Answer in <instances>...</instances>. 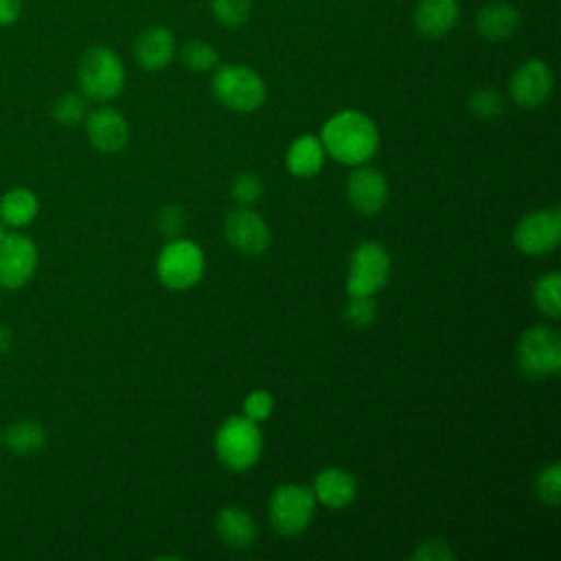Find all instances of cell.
Instances as JSON below:
<instances>
[{
  "mask_svg": "<svg viewBox=\"0 0 561 561\" xmlns=\"http://www.w3.org/2000/svg\"><path fill=\"white\" fill-rule=\"evenodd\" d=\"M320 140L333 160L348 167L368 162L379 149L377 125L359 110H340L327 118Z\"/></svg>",
  "mask_w": 561,
  "mask_h": 561,
  "instance_id": "1",
  "label": "cell"
},
{
  "mask_svg": "<svg viewBox=\"0 0 561 561\" xmlns=\"http://www.w3.org/2000/svg\"><path fill=\"white\" fill-rule=\"evenodd\" d=\"M81 94L92 101H112L125 88V66L107 46H90L77 66Z\"/></svg>",
  "mask_w": 561,
  "mask_h": 561,
  "instance_id": "2",
  "label": "cell"
},
{
  "mask_svg": "<svg viewBox=\"0 0 561 561\" xmlns=\"http://www.w3.org/2000/svg\"><path fill=\"white\" fill-rule=\"evenodd\" d=\"M210 90L224 107L239 114L259 110L267 99V85L263 77L254 68L239 64L219 66L210 79Z\"/></svg>",
  "mask_w": 561,
  "mask_h": 561,
  "instance_id": "3",
  "label": "cell"
},
{
  "mask_svg": "<svg viewBox=\"0 0 561 561\" xmlns=\"http://www.w3.org/2000/svg\"><path fill=\"white\" fill-rule=\"evenodd\" d=\"M263 449L259 423L245 414H234L221 421L215 432V454L230 471H245L256 465Z\"/></svg>",
  "mask_w": 561,
  "mask_h": 561,
  "instance_id": "4",
  "label": "cell"
},
{
  "mask_svg": "<svg viewBox=\"0 0 561 561\" xmlns=\"http://www.w3.org/2000/svg\"><path fill=\"white\" fill-rule=\"evenodd\" d=\"M206 259L202 248L188 239H171L156 259V274L169 289L184 291L195 287L204 276Z\"/></svg>",
  "mask_w": 561,
  "mask_h": 561,
  "instance_id": "5",
  "label": "cell"
},
{
  "mask_svg": "<svg viewBox=\"0 0 561 561\" xmlns=\"http://www.w3.org/2000/svg\"><path fill=\"white\" fill-rule=\"evenodd\" d=\"M517 366L530 379L552 377L561 370V335L550 324H535L519 335Z\"/></svg>",
  "mask_w": 561,
  "mask_h": 561,
  "instance_id": "6",
  "label": "cell"
},
{
  "mask_svg": "<svg viewBox=\"0 0 561 561\" xmlns=\"http://www.w3.org/2000/svg\"><path fill=\"white\" fill-rule=\"evenodd\" d=\"M316 513V495L298 482L278 484L270 497V524L278 535L296 537L307 530Z\"/></svg>",
  "mask_w": 561,
  "mask_h": 561,
  "instance_id": "7",
  "label": "cell"
},
{
  "mask_svg": "<svg viewBox=\"0 0 561 561\" xmlns=\"http://www.w3.org/2000/svg\"><path fill=\"white\" fill-rule=\"evenodd\" d=\"M390 276V254L379 241H362L348 261L346 294L375 296Z\"/></svg>",
  "mask_w": 561,
  "mask_h": 561,
  "instance_id": "8",
  "label": "cell"
},
{
  "mask_svg": "<svg viewBox=\"0 0 561 561\" xmlns=\"http://www.w3.org/2000/svg\"><path fill=\"white\" fill-rule=\"evenodd\" d=\"M561 239V210L559 206L546 210H533L524 215L515 230L513 243L526 256L550 254Z\"/></svg>",
  "mask_w": 561,
  "mask_h": 561,
  "instance_id": "9",
  "label": "cell"
},
{
  "mask_svg": "<svg viewBox=\"0 0 561 561\" xmlns=\"http://www.w3.org/2000/svg\"><path fill=\"white\" fill-rule=\"evenodd\" d=\"M37 267L35 243L20 232H4L0 237V285L7 289L24 287Z\"/></svg>",
  "mask_w": 561,
  "mask_h": 561,
  "instance_id": "10",
  "label": "cell"
},
{
  "mask_svg": "<svg viewBox=\"0 0 561 561\" xmlns=\"http://www.w3.org/2000/svg\"><path fill=\"white\" fill-rule=\"evenodd\" d=\"M554 88L552 70L541 59L522 61L508 79V94L515 105L524 110H535L548 101Z\"/></svg>",
  "mask_w": 561,
  "mask_h": 561,
  "instance_id": "11",
  "label": "cell"
},
{
  "mask_svg": "<svg viewBox=\"0 0 561 561\" xmlns=\"http://www.w3.org/2000/svg\"><path fill=\"white\" fill-rule=\"evenodd\" d=\"M224 237L237 252L248 256L263 254L272 243V232L263 217L245 206L234 208L226 215Z\"/></svg>",
  "mask_w": 561,
  "mask_h": 561,
  "instance_id": "12",
  "label": "cell"
},
{
  "mask_svg": "<svg viewBox=\"0 0 561 561\" xmlns=\"http://www.w3.org/2000/svg\"><path fill=\"white\" fill-rule=\"evenodd\" d=\"M388 191L386 175L366 162L357 164L346 178V199L364 217H373L386 206Z\"/></svg>",
  "mask_w": 561,
  "mask_h": 561,
  "instance_id": "13",
  "label": "cell"
},
{
  "mask_svg": "<svg viewBox=\"0 0 561 561\" xmlns=\"http://www.w3.org/2000/svg\"><path fill=\"white\" fill-rule=\"evenodd\" d=\"M85 134L90 145L103 153H116L129 142V125L125 116L110 105L96 107L88 114Z\"/></svg>",
  "mask_w": 561,
  "mask_h": 561,
  "instance_id": "14",
  "label": "cell"
},
{
  "mask_svg": "<svg viewBox=\"0 0 561 561\" xmlns=\"http://www.w3.org/2000/svg\"><path fill=\"white\" fill-rule=\"evenodd\" d=\"M131 50L140 68L149 72L162 70L175 57V35L162 24H149L138 33Z\"/></svg>",
  "mask_w": 561,
  "mask_h": 561,
  "instance_id": "15",
  "label": "cell"
},
{
  "mask_svg": "<svg viewBox=\"0 0 561 561\" xmlns=\"http://www.w3.org/2000/svg\"><path fill=\"white\" fill-rule=\"evenodd\" d=\"M460 20L458 0H419L412 11V24L427 39L445 37Z\"/></svg>",
  "mask_w": 561,
  "mask_h": 561,
  "instance_id": "16",
  "label": "cell"
},
{
  "mask_svg": "<svg viewBox=\"0 0 561 561\" xmlns=\"http://www.w3.org/2000/svg\"><path fill=\"white\" fill-rule=\"evenodd\" d=\"M522 24V13L515 4L504 0H493L480 7L476 13V31L486 42L511 39Z\"/></svg>",
  "mask_w": 561,
  "mask_h": 561,
  "instance_id": "17",
  "label": "cell"
},
{
  "mask_svg": "<svg viewBox=\"0 0 561 561\" xmlns=\"http://www.w3.org/2000/svg\"><path fill=\"white\" fill-rule=\"evenodd\" d=\"M316 502L324 504L327 508H344L357 495V480L351 471L342 467H324L311 486Z\"/></svg>",
  "mask_w": 561,
  "mask_h": 561,
  "instance_id": "18",
  "label": "cell"
},
{
  "mask_svg": "<svg viewBox=\"0 0 561 561\" xmlns=\"http://www.w3.org/2000/svg\"><path fill=\"white\" fill-rule=\"evenodd\" d=\"M215 530L230 548H250L256 541V522L241 506H224L215 517Z\"/></svg>",
  "mask_w": 561,
  "mask_h": 561,
  "instance_id": "19",
  "label": "cell"
},
{
  "mask_svg": "<svg viewBox=\"0 0 561 561\" xmlns=\"http://www.w3.org/2000/svg\"><path fill=\"white\" fill-rule=\"evenodd\" d=\"M324 160H327L324 145L320 136H313V134H302L294 138V142L285 153L287 171L296 178H313L324 167Z\"/></svg>",
  "mask_w": 561,
  "mask_h": 561,
  "instance_id": "20",
  "label": "cell"
},
{
  "mask_svg": "<svg viewBox=\"0 0 561 561\" xmlns=\"http://www.w3.org/2000/svg\"><path fill=\"white\" fill-rule=\"evenodd\" d=\"M39 202L28 188H11L0 199V219L4 226L22 228L37 217Z\"/></svg>",
  "mask_w": 561,
  "mask_h": 561,
  "instance_id": "21",
  "label": "cell"
},
{
  "mask_svg": "<svg viewBox=\"0 0 561 561\" xmlns=\"http://www.w3.org/2000/svg\"><path fill=\"white\" fill-rule=\"evenodd\" d=\"M4 443L18 456H33L46 445V432L37 421L22 419L7 427Z\"/></svg>",
  "mask_w": 561,
  "mask_h": 561,
  "instance_id": "22",
  "label": "cell"
},
{
  "mask_svg": "<svg viewBox=\"0 0 561 561\" xmlns=\"http://www.w3.org/2000/svg\"><path fill=\"white\" fill-rule=\"evenodd\" d=\"M533 298L543 316L557 320L561 316V274L552 270L539 276L533 287Z\"/></svg>",
  "mask_w": 561,
  "mask_h": 561,
  "instance_id": "23",
  "label": "cell"
},
{
  "mask_svg": "<svg viewBox=\"0 0 561 561\" xmlns=\"http://www.w3.org/2000/svg\"><path fill=\"white\" fill-rule=\"evenodd\" d=\"M182 64L193 72H208L219 66V53L204 39H188L180 48Z\"/></svg>",
  "mask_w": 561,
  "mask_h": 561,
  "instance_id": "24",
  "label": "cell"
},
{
  "mask_svg": "<svg viewBox=\"0 0 561 561\" xmlns=\"http://www.w3.org/2000/svg\"><path fill=\"white\" fill-rule=\"evenodd\" d=\"M213 18L226 28H239L250 20L252 0H210Z\"/></svg>",
  "mask_w": 561,
  "mask_h": 561,
  "instance_id": "25",
  "label": "cell"
},
{
  "mask_svg": "<svg viewBox=\"0 0 561 561\" xmlns=\"http://www.w3.org/2000/svg\"><path fill=\"white\" fill-rule=\"evenodd\" d=\"M469 112L480 121H493L504 112V99L495 88H478L467 99Z\"/></svg>",
  "mask_w": 561,
  "mask_h": 561,
  "instance_id": "26",
  "label": "cell"
},
{
  "mask_svg": "<svg viewBox=\"0 0 561 561\" xmlns=\"http://www.w3.org/2000/svg\"><path fill=\"white\" fill-rule=\"evenodd\" d=\"M53 118L66 127L81 123L85 118V96L81 92H64L53 103Z\"/></svg>",
  "mask_w": 561,
  "mask_h": 561,
  "instance_id": "27",
  "label": "cell"
},
{
  "mask_svg": "<svg viewBox=\"0 0 561 561\" xmlns=\"http://www.w3.org/2000/svg\"><path fill=\"white\" fill-rule=\"evenodd\" d=\"M535 495L548 506H557L561 502V465L559 462H550L537 473Z\"/></svg>",
  "mask_w": 561,
  "mask_h": 561,
  "instance_id": "28",
  "label": "cell"
},
{
  "mask_svg": "<svg viewBox=\"0 0 561 561\" xmlns=\"http://www.w3.org/2000/svg\"><path fill=\"white\" fill-rule=\"evenodd\" d=\"M377 318V305L373 300V296H348L346 305H344V320L355 327V329H364L370 327Z\"/></svg>",
  "mask_w": 561,
  "mask_h": 561,
  "instance_id": "29",
  "label": "cell"
},
{
  "mask_svg": "<svg viewBox=\"0 0 561 561\" xmlns=\"http://www.w3.org/2000/svg\"><path fill=\"white\" fill-rule=\"evenodd\" d=\"M230 195L234 197L237 204L241 206H250L254 202L261 199L263 195V182L256 173L252 171H245V173H239L232 184H230Z\"/></svg>",
  "mask_w": 561,
  "mask_h": 561,
  "instance_id": "30",
  "label": "cell"
},
{
  "mask_svg": "<svg viewBox=\"0 0 561 561\" xmlns=\"http://www.w3.org/2000/svg\"><path fill=\"white\" fill-rule=\"evenodd\" d=\"M274 412V397L267 390H252L243 399V414L256 423H263Z\"/></svg>",
  "mask_w": 561,
  "mask_h": 561,
  "instance_id": "31",
  "label": "cell"
},
{
  "mask_svg": "<svg viewBox=\"0 0 561 561\" xmlns=\"http://www.w3.org/2000/svg\"><path fill=\"white\" fill-rule=\"evenodd\" d=\"M158 228H160V232L164 234V237H169V239H175V237H180V232L184 230V226H186V213H184V208L182 206H178V204H167L160 213H158Z\"/></svg>",
  "mask_w": 561,
  "mask_h": 561,
  "instance_id": "32",
  "label": "cell"
},
{
  "mask_svg": "<svg viewBox=\"0 0 561 561\" xmlns=\"http://www.w3.org/2000/svg\"><path fill=\"white\" fill-rule=\"evenodd\" d=\"M456 554L449 548L445 539H427L416 546V550L410 554V561H451Z\"/></svg>",
  "mask_w": 561,
  "mask_h": 561,
  "instance_id": "33",
  "label": "cell"
},
{
  "mask_svg": "<svg viewBox=\"0 0 561 561\" xmlns=\"http://www.w3.org/2000/svg\"><path fill=\"white\" fill-rule=\"evenodd\" d=\"M22 15V0H0V26L18 22Z\"/></svg>",
  "mask_w": 561,
  "mask_h": 561,
  "instance_id": "34",
  "label": "cell"
},
{
  "mask_svg": "<svg viewBox=\"0 0 561 561\" xmlns=\"http://www.w3.org/2000/svg\"><path fill=\"white\" fill-rule=\"evenodd\" d=\"M11 348V329L0 327V353H7Z\"/></svg>",
  "mask_w": 561,
  "mask_h": 561,
  "instance_id": "35",
  "label": "cell"
},
{
  "mask_svg": "<svg viewBox=\"0 0 561 561\" xmlns=\"http://www.w3.org/2000/svg\"><path fill=\"white\" fill-rule=\"evenodd\" d=\"M2 234H4V224L0 221V237H2Z\"/></svg>",
  "mask_w": 561,
  "mask_h": 561,
  "instance_id": "36",
  "label": "cell"
},
{
  "mask_svg": "<svg viewBox=\"0 0 561 561\" xmlns=\"http://www.w3.org/2000/svg\"><path fill=\"white\" fill-rule=\"evenodd\" d=\"M0 440H2V436H0Z\"/></svg>",
  "mask_w": 561,
  "mask_h": 561,
  "instance_id": "37",
  "label": "cell"
}]
</instances>
